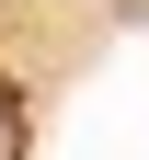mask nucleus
Listing matches in <instances>:
<instances>
[{"label":"nucleus","instance_id":"nucleus-1","mask_svg":"<svg viewBox=\"0 0 149 160\" xmlns=\"http://www.w3.org/2000/svg\"><path fill=\"white\" fill-rule=\"evenodd\" d=\"M0 126H12V114H0Z\"/></svg>","mask_w":149,"mask_h":160}]
</instances>
